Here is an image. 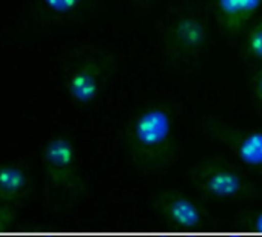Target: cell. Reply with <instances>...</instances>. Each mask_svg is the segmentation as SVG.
<instances>
[{
  "label": "cell",
  "mask_w": 262,
  "mask_h": 237,
  "mask_svg": "<svg viewBox=\"0 0 262 237\" xmlns=\"http://www.w3.org/2000/svg\"><path fill=\"white\" fill-rule=\"evenodd\" d=\"M105 66L100 62H85L79 65L67 80V89L70 97L80 103L88 105L94 102L102 89V80H103Z\"/></svg>",
  "instance_id": "52a82bcc"
},
{
  "label": "cell",
  "mask_w": 262,
  "mask_h": 237,
  "mask_svg": "<svg viewBox=\"0 0 262 237\" xmlns=\"http://www.w3.org/2000/svg\"><path fill=\"white\" fill-rule=\"evenodd\" d=\"M161 211L171 226L181 229H198L207 222L205 211L194 200L178 193L162 197Z\"/></svg>",
  "instance_id": "ba28073f"
},
{
  "label": "cell",
  "mask_w": 262,
  "mask_h": 237,
  "mask_svg": "<svg viewBox=\"0 0 262 237\" xmlns=\"http://www.w3.org/2000/svg\"><path fill=\"white\" fill-rule=\"evenodd\" d=\"M204 128L210 136L221 140L242 167L262 173V127L242 128L208 118Z\"/></svg>",
  "instance_id": "3957f363"
},
{
  "label": "cell",
  "mask_w": 262,
  "mask_h": 237,
  "mask_svg": "<svg viewBox=\"0 0 262 237\" xmlns=\"http://www.w3.org/2000/svg\"><path fill=\"white\" fill-rule=\"evenodd\" d=\"M262 8V0H214V14L221 31L237 37L247 31Z\"/></svg>",
  "instance_id": "277c9868"
},
{
  "label": "cell",
  "mask_w": 262,
  "mask_h": 237,
  "mask_svg": "<svg viewBox=\"0 0 262 237\" xmlns=\"http://www.w3.org/2000/svg\"><path fill=\"white\" fill-rule=\"evenodd\" d=\"M27 186V174L14 165L0 167V200H11L22 194Z\"/></svg>",
  "instance_id": "9c48e42d"
},
{
  "label": "cell",
  "mask_w": 262,
  "mask_h": 237,
  "mask_svg": "<svg viewBox=\"0 0 262 237\" xmlns=\"http://www.w3.org/2000/svg\"><path fill=\"white\" fill-rule=\"evenodd\" d=\"M43 162L50 179L60 186L74 183L77 170V151L67 137L51 139L43 148Z\"/></svg>",
  "instance_id": "8992f818"
},
{
  "label": "cell",
  "mask_w": 262,
  "mask_h": 237,
  "mask_svg": "<svg viewBox=\"0 0 262 237\" xmlns=\"http://www.w3.org/2000/svg\"><path fill=\"white\" fill-rule=\"evenodd\" d=\"M236 223L244 229L262 234V208H257V209H253L239 216Z\"/></svg>",
  "instance_id": "7c38bea8"
},
{
  "label": "cell",
  "mask_w": 262,
  "mask_h": 237,
  "mask_svg": "<svg viewBox=\"0 0 262 237\" xmlns=\"http://www.w3.org/2000/svg\"><path fill=\"white\" fill-rule=\"evenodd\" d=\"M251 94L256 102L262 103V69H259L251 79Z\"/></svg>",
  "instance_id": "4fadbf2b"
},
{
  "label": "cell",
  "mask_w": 262,
  "mask_h": 237,
  "mask_svg": "<svg viewBox=\"0 0 262 237\" xmlns=\"http://www.w3.org/2000/svg\"><path fill=\"white\" fill-rule=\"evenodd\" d=\"M170 45L182 56H198L208 42V27L196 14L179 16L168 30Z\"/></svg>",
  "instance_id": "5b68a950"
},
{
  "label": "cell",
  "mask_w": 262,
  "mask_h": 237,
  "mask_svg": "<svg viewBox=\"0 0 262 237\" xmlns=\"http://www.w3.org/2000/svg\"><path fill=\"white\" fill-rule=\"evenodd\" d=\"M244 51L251 60L262 62V14L244 33Z\"/></svg>",
  "instance_id": "30bf717a"
},
{
  "label": "cell",
  "mask_w": 262,
  "mask_h": 237,
  "mask_svg": "<svg viewBox=\"0 0 262 237\" xmlns=\"http://www.w3.org/2000/svg\"><path fill=\"white\" fill-rule=\"evenodd\" d=\"M191 179L207 199L239 200L253 194V183L233 163L213 159L193 170Z\"/></svg>",
  "instance_id": "7a4b0ae2"
},
{
  "label": "cell",
  "mask_w": 262,
  "mask_h": 237,
  "mask_svg": "<svg viewBox=\"0 0 262 237\" xmlns=\"http://www.w3.org/2000/svg\"><path fill=\"white\" fill-rule=\"evenodd\" d=\"M43 7L57 16L73 14L82 5V0H42Z\"/></svg>",
  "instance_id": "8fae6325"
},
{
  "label": "cell",
  "mask_w": 262,
  "mask_h": 237,
  "mask_svg": "<svg viewBox=\"0 0 262 237\" xmlns=\"http://www.w3.org/2000/svg\"><path fill=\"white\" fill-rule=\"evenodd\" d=\"M11 219H13V216L8 211H0V228L7 226L11 222Z\"/></svg>",
  "instance_id": "5bb4252c"
},
{
  "label": "cell",
  "mask_w": 262,
  "mask_h": 237,
  "mask_svg": "<svg viewBox=\"0 0 262 237\" xmlns=\"http://www.w3.org/2000/svg\"><path fill=\"white\" fill-rule=\"evenodd\" d=\"M126 147L133 163L144 170H161L174 154V117L164 103L142 108L126 130Z\"/></svg>",
  "instance_id": "6da1fadb"
}]
</instances>
